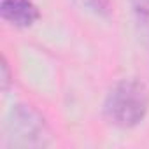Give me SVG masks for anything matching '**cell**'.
<instances>
[{"instance_id":"cell-6","label":"cell","mask_w":149,"mask_h":149,"mask_svg":"<svg viewBox=\"0 0 149 149\" xmlns=\"http://www.w3.org/2000/svg\"><path fill=\"white\" fill-rule=\"evenodd\" d=\"M132 4L137 13H140V14L149 13V0H132Z\"/></svg>"},{"instance_id":"cell-5","label":"cell","mask_w":149,"mask_h":149,"mask_svg":"<svg viewBox=\"0 0 149 149\" xmlns=\"http://www.w3.org/2000/svg\"><path fill=\"white\" fill-rule=\"evenodd\" d=\"M11 70H9V65L6 61V58H2V65H0V88L2 91H7V88L11 86L13 79H11Z\"/></svg>"},{"instance_id":"cell-2","label":"cell","mask_w":149,"mask_h":149,"mask_svg":"<svg viewBox=\"0 0 149 149\" xmlns=\"http://www.w3.org/2000/svg\"><path fill=\"white\" fill-rule=\"evenodd\" d=\"M51 135L42 114L26 104H16L4 123V146L9 149L46 147Z\"/></svg>"},{"instance_id":"cell-1","label":"cell","mask_w":149,"mask_h":149,"mask_svg":"<svg viewBox=\"0 0 149 149\" xmlns=\"http://www.w3.org/2000/svg\"><path fill=\"white\" fill-rule=\"evenodd\" d=\"M149 111V90L137 79H121L116 83L104 102V116L118 128H133L140 125Z\"/></svg>"},{"instance_id":"cell-4","label":"cell","mask_w":149,"mask_h":149,"mask_svg":"<svg viewBox=\"0 0 149 149\" xmlns=\"http://www.w3.org/2000/svg\"><path fill=\"white\" fill-rule=\"evenodd\" d=\"M81 6L86 7L88 11H91L93 14L97 16H102V18H107L111 16V2L109 0H79Z\"/></svg>"},{"instance_id":"cell-3","label":"cell","mask_w":149,"mask_h":149,"mask_svg":"<svg viewBox=\"0 0 149 149\" xmlns=\"http://www.w3.org/2000/svg\"><path fill=\"white\" fill-rule=\"evenodd\" d=\"M0 14L6 21L19 28H28L40 18L39 7L32 0H2Z\"/></svg>"}]
</instances>
